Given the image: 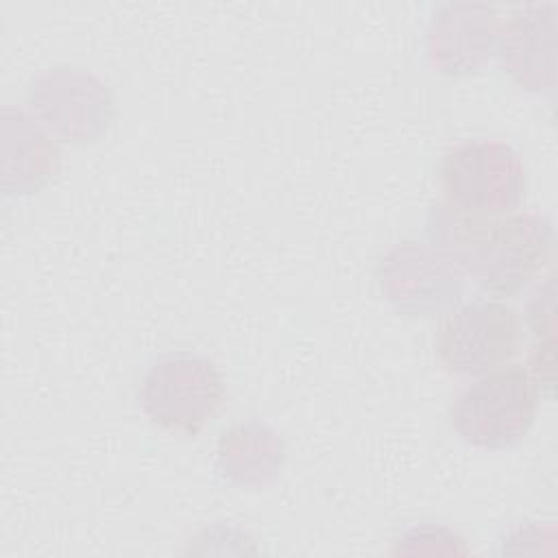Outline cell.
Segmentation results:
<instances>
[{
	"label": "cell",
	"mask_w": 558,
	"mask_h": 558,
	"mask_svg": "<svg viewBox=\"0 0 558 558\" xmlns=\"http://www.w3.org/2000/svg\"><path fill=\"white\" fill-rule=\"evenodd\" d=\"M445 203L469 216L512 214L525 194V168L514 148L497 140H464L440 161Z\"/></svg>",
	"instance_id": "4"
},
{
	"label": "cell",
	"mask_w": 558,
	"mask_h": 558,
	"mask_svg": "<svg viewBox=\"0 0 558 558\" xmlns=\"http://www.w3.org/2000/svg\"><path fill=\"white\" fill-rule=\"evenodd\" d=\"M381 288L403 310H438L458 299L460 270L442 253L405 242L386 257Z\"/></svg>",
	"instance_id": "6"
},
{
	"label": "cell",
	"mask_w": 558,
	"mask_h": 558,
	"mask_svg": "<svg viewBox=\"0 0 558 558\" xmlns=\"http://www.w3.org/2000/svg\"><path fill=\"white\" fill-rule=\"evenodd\" d=\"M521 318L501 301H471L447 312L436 331V353L453 375H484L504 366L521 344Z\"/></svg>",
	"instance_id": "5"
},
{
	"label": "cell",
	"mask_w": 558,
	"mask_h": 558,
	"mask_svg": "<svg viewBox=\"0 0 558 558\" xmlns=\"http://www.w3.org/2000/svg\"><path fill=\"white\" fill-rule=\"evenodd\" d=\"M554 279L549 277L545 288H541L527 305V323L538 338L545 333L554 338Z\"/></svg>",
	"instance_id": "9"
},
{
	"label": "cell",
	"mask_w": 558,
	"mask_h": 558,
	"mask_svg": "<svg viewBox=\"0 0 558 558\" xmlns=\"http://www.w3.org/2000/svg\"><path fill=\"white\" fill-rule=\"evenodd\" d=\"M220 442L246 451V456H218L222 473L240 484L264 482L266 477H272L281 466V442L275 432L259 423L235 425L222 434Z\"/></svg>",
	"instance_id": "8"
},
{
	"label": "cell",
	"mask_w": 558,
	"mask_h": 558,
	"mask_svg": "<svg viewBox=\"0 0 558 558\" xmlns=\"http://www.w3.org/2000/svg\"><path fill=\"white\" fill-rule=\"evenodd\" d=\"M429 235L458 270L501 296L541 277L554 253V227L547 216L534 211L486 218L442 203L434 211Z\"/></svg>",
	"instance_id": "1"
},
{
	"label": "cell",
	"mask_w": 558,
	"mask_h": 558,
	"mask_svg": "<svg viewBox=\"0 0 558 558\" xmlns=\"http://www.w3.org/2000/svg\"><path fill=\"white\" fill-rule=\"evenodd\" d=\"M222 401L225 379L201 353H166L146 368L140 384L144 414L170 434H198L220 412Z\"/></svg>",
	"instance_id": "3"
},
{
	"label": "cell",
	"mask_w": 558,
	"mask_h": 558,
	"mask_svg": "<svg viewBox=\"0 0 558 558\" xmlns=\"http://www.w3.org/2000/svg\"><path fill=\"white\" fill-rule=\"evenodd\" d=\"M554 4L521 9L501 39L504 68L532 89L554 85Z\"/></svg>",
	"instance_id": "7"
},
{
	"label": "cell",
	"mask_w": 558,
	"mask_h": 558,
	"mask_svg": "<svg viewBox=\"0 0 558 558\" xmlns=\"http://www.w3.org/2000/svg\"><path fill=\"white\" fill-rule=\"evenodd\" d=\"M541 390L530 371L504 364L469 384L451 408L458 436L480 449H506L519 442L538 412Z\"/></svg>",
	"instance_id": "2"
}]
</instances>
